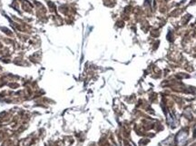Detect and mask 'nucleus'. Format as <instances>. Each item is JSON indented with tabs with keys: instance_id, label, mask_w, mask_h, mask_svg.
<instances>
[{
	"instance_id": "1",
	"label": "nucleus",
	"mask_w": 196,
	"mask_h": 146,
	"mask_svg": "<svg viewBox=\"0 0 196 146\" xmlns=\"http://www.w3.org/2000/svg\"><path fill=\"white\" fill-rule=\"evenodd\" d=\"M185 138H186V133H180L177 136V142H178L179 145H182L184 142H185Z\"/></svg>"
}]
</instances>
